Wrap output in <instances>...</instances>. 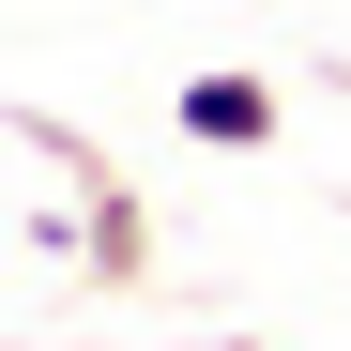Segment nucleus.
<instances>
[{
    "mask_svg": "<svg viewBox=\"0 0 351 351\" xmlns=\"http://www.w3.org/2000/svg\"><path fill=\"white\" fill-rule=\"evenodd\" d=\"M168 123H184L199 153H275V123H290V107H275V77L214 62V77H184V92H168Z\"/></svg>",
    "mask_w": 351,
    "mask_h": 351,
    "instance_id": "nucleus-1",
    "label": "nucleus"
}]
</instances>
